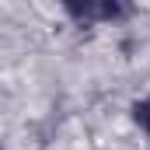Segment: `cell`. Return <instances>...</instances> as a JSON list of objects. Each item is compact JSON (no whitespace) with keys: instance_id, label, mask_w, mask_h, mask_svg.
<instances>
[{"instance_id":"6da1fadb","label":"cell","mask_w":150,"mask_h":150,"mask_svg":"<svg viewBox=\"0 0 150 150\" xmlns=\"http://www.w3.org/2000/svg\"><path fill=\"white\" fill-rule=\"evenodd\" d=\"M74 21H80V25H91V21H119V18H129L133 14V7H126V4H67L63 7Z\"/></svg>"},{"instance_id":"7a4b0ae2","label":"cell","mask_w":150,"mask_h":150,"mask_svg":"<svg viewBox=\"0 0 150 150\" xmlns=\"http://www.w3.org/2000/svg\"><path fill=\"white\" fill-rule=\"evenodd\" d=\"M133 119H136L140 129H147V133H150V98H143V101L133 105Z\"/></svg>"}]
</instances>
